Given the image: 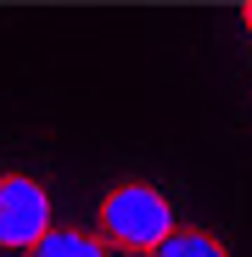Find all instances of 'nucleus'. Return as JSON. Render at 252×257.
<instances>
[{
	"label": "nucleus",
	"mask_w": 252,
	"mask_h": 257,
	"mask_svg": "<svg viewBox=\"0 0 252 257\" xmlns=\"http://www.w3.org/2000/svg\"><path fill=\"white\" fill-rule=\"evenodd\" d=\"M96 229H101V246L151 257L180 224H174V207H168V196L157 185H118L96 212Z\"/></svg>",
	"instance_id": "obj_1"
},
{
	"label": "nucleus",
	"mask_w": 252,
	"mask_h": 257,
	"mask_svg": "<svg viewBox=\"0 0 252 257\" xmlns=\"http://www.w3.org/2000/svg\"><path fill=\"white\" fill-rule=\"evenodd\" d=\"M45 235H51V196L28 174H0V246L34 251Z\"/></svg>",
	"instance_id": "obj_2"
},
{
	"label": "nucleus",
	"mask_w": 252,
	"mask_h": 257,
	"mask_svg": "<svg viewBox=\"0 0 252 257\" xmlns=\"http://www.w3.org/2000/svg\"><path fill=\"white\" fill-rule=\"evenodd\" d=\"M28 257H107V246L96 235H84V229H51Z\"/></svg>",
	"instance_id": "obj_3"
},
{
	"label": "nucleus",
	"mask_w": 252,
	"mask_h": 257,
	"mask_svg": "<svg viewBox=\"0 0 252 257\" xmlns=\"http://www.w3.org/2000/svg\"><path fill=\"white\" fill-rule=\"evenodd\" d=\"M151 257H224V246L207 235V229H174Z\"/></svg>",
	"instance_id": "obj_4"
},
{
	"label": "nucleus",
	"mask_w": 252,
	"mask_h": 257,
	"mask_svg": "<svg viewBox=\"0 0 252 257\" xmlns=\"http://www.w3.org/2000/svg\"><path fill=\"white\" fill-rule=\"evenodd\" d=\"M246 34H252V6H246Z\"/></svg>",
	"instance_id": "obj_5"
}]
</instances>
